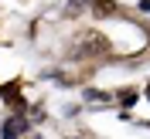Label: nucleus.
I'll use <instances>...</instances> for the list:
<instances>
[{
	"label": "nucleus",
	"mask_w": 150,
	"mask_h": 139,
	"mask_svg": "<svg viewBox=\"0 0 150 139\" xmlns=\"http://www.w3.org/2000/svg\"><path fill=\"white\" fill-rule=\"evenodd\" d=\"M24 132H28V119L14 115V119H7V122H4L0 136H4V139H17V136H24Z\"/></svg>",
	"instance_id": "nucleus-1"
},
{
	"label": "nucleus",
	"mask_w": 150,
	"mask_h": 139,
	"mask_svg": "<svg viewBox=\"0 0 150 139\" xmlns=\"http://www.w3.org/2000/svg\"><path fill=\"white\" fill-rule=\"evenodd\" d=\"M106 47H109V44H106V37H99L96 31H89V34L82 37V51H92V54H96V51H106Z\"/></svg>",
	"instance_id": "nucleus-2"
},
{
	"label": "nucleus",
	"mask_w": 150,
	"mask_h": 139,
	"mask_svg": "<svg viewBox=\"0 0 150 139\" xmlns=\"http://www.w3.org/2000/svg\"><path fill=\"white\" fill-rule=\"evenodd\" d=\"M0 95H4L7 102H17V105H21V95H17V85H4V88H0Z\"/></svg>",
	"instance_id": "nucleus-3"
},
{
	"label": "nucleus",
	"mask_w": 150,
	"mask_h": 139,
	"mask_svg": "<svg viewBox=\"0 0 150 139\" xmlns=\"http://www.w3.org/2000/svg\"><path fill=\"white\" fill-rule=\"evenodd\" d=\"M96 14H99V17H109V14H112V0H96Z\"/></svg>",
	"instance_id": "nucleus-4"
},
{
	"label": "nucleus",
	"mask_w": 150,
	"mask_h": 139,
	"mask_svg": "<svg viewBox=\"0 0 150 139\" xmlns=\"http://www.w3.org/2000/svg\"><path fill=\"white\" fill-rule=\"evenodd\" d=\"M133 102H137V92H133V88H130V92H123V95H120V105H126V109H130Z\"/></svg>",
	"instance_id": "nucleus-5"
},
{
	"label": "nucleus",
	"mask_w": 150,
	"mask_h": 139,
	"mask_svg": "<svg viewBox=\"0 0 150 139\" xmlns=\"http://www.w3.org/2000/svg\"><path fill=\"white\" fill-rule=\"evenodd\" d=\"M85 98H89V102H99V98H103V92H96V88H85Z\"/></svg>",
	"instance_id": "nucleus-6"
},
{
	"label": "nucleus",
	"mask_w": 150,
	"mask_h": 139,
	"mask_svg": "<svg viewBox=\"0 0 150 139\" xmlns=\"http://www.w3.org/2000/svg\"><path fill=\"white\" fill-rule=\"evenodd\" d=\"M140 10H147V14H150V0H140Z\"/></svg>",
	"instance_id": "nucleus-7"
},
{
	"label": "nucleus",
	"mask_w": 150,
	"mask_h": 139,
	"mask_svg": "<svg viewBox=\"0 0 150 139\" xmlns=\"http://www.w3.org/2000/svg\"><path fill=\"white\" fill-rule=\"evenodd\" d=\"M147 98H150V85H147Z\"/></svg>",
	"instance_id": "nucleus-8"
}]
</instances>
